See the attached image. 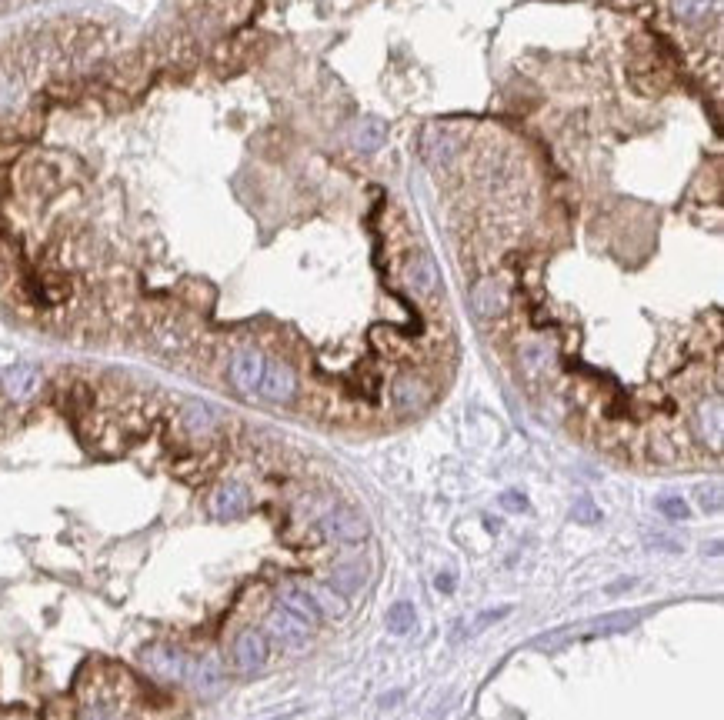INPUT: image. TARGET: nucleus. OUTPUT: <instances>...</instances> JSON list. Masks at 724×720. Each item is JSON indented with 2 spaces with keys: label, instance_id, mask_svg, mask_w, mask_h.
Instances as JSON below:
<instances>
[{
  "label": "nucleus",
  "instance_id": "f257e3e1",
  "mask_svg": "<svg viewBox=\"0 0 724 720\" xmlns=\"http://www.w3.org/2000/svg\"><path fill=\"white\" fill-rule=\"evenodd\" d=\"M141 664L151 677L167 680V684H187V674H191L194 660L184 654L181 647L171 644H151L141 650Z\"/></svg>",
  "mask_w": 724,
  "mask_h": 720
},
{
  "label": "nucleus",
  "instance_id": "f03ea898",
  "mask_svg": "<svg viewBox=\"0 0 724 720\" xmlns=\"http://www.w3.org/2000/svg\"><path fill=\"white\" fill-rule=\"evenodd\" d=\"M321 530H324L327 540L344 544V547H357V544L368 540V520L351 507H331L327 510V514L321 517Z\"/></svg>",
  "mask_w": 724,
  "mask_h": 720
},
{
  "label": "nucleus",
  "instance_id": "7ed1b4c3",
  "mask_svg": "<svg viewBox=\"0 0 724 720\" xmlns=\"http://www.w3.org/2000/svg\"><path fill=\"white\" fill-rule=\"evenodd\" d=\"M264 377V354L254 347H241L231 354V364H227V380L241 397H254L257 387H261Z\"/></svg>",
  "mask_w": 724,
  "mask_h": 720
},
{
  "label": "nucleus",
  "instance_id": "20e7f679",
  "mask_svg": "<svg viewBox=\"0 0 724 720\" xmlns=\"http://www.w3.org/2000/svg\"><path fill=\"white\" fill-rule=\"evenodd\" d=\"M257 394H261L264 400H271V404H291V400L297 397L294 367L287 364V360H264V377H261Z\"/></svg>",
  "mask_w": 724,
  "mask_h": 720
},
{
  "label": "nucleus",
  "instance_id": "39448f33",
  "mask_svg": "<svg viewBox=\"0 0 724 720\" xmlns=\"http://www.w3.org/2000/svg\"><path fill=\"white\" fill-rule=\"evenodd\" d=\"M511 304V294L504 287V280L498 277H481L478 284L471 287V310L478 320H498Z\"/></svg>",
  "mask_w": 724,
  "mask_h": 720
},
{
  "label": "nucleus",
  "instance_id": "423d86ee",
  "mask_svg": "<svg viewBox=\"0 0 724 720\" xmlns=\"http://www.w3.org/2000/svg\"><path fill=\"white\" fill-rule=\"evenodd\" d=\"M267 657H271V644H267V637L261 630H241V634L234 637L231 660L241 674H257V670H264Z\"/></svg>",
  "mask_w": 724,
  "mask_h": 720
},
{
  "label": "nucleus",
  "instance_id": "0eeeda50",
  "mask_svg": "<svg viewBox=\"0 0 724 720\" xmlns=\"http://www.w3.org/2000/svg\"><path fill=\"white\" fill-rule=\"evenodd\" d=\"M267 634H271L274 644H281L287 650H304L311 644V627H307L304 620H297L294 614H287L284 607L267 614Z\"/></svg>",
  "mask_w": 724,
  "mask_h": 720
},
{
  "label": "nucleus",
  "instance_id": "6e6552de",
  "mask_svg": "<svg viewBox=\"0 0 724 720\" xmlns=\"http://www.w3.org/2000/svg\"><path fill=\"white\" fill-rule=\"evenodd\" d=\"M391 400L401 414H421L431 404V387L424 384V377L418 374H401L391 384Z\"/></svg>",
  "mask_w": 724,
  "mask_h": 720
},
{
  "label": "nucleus",
  "instance_id": "1a4fd4ad",
  "mask_svg": "<svg viewBox=\"0 0 724 720\" xmlns=\"http://www.w3.org/2000/svg\"><path fill=\"white\" fill-rule=\"evenodd\" d=\"M404 280H408V287L414 290V294H421V297L438 294L441 274H438V264H434V257L424 254V250H418V254H414L408 264H404Z\"/></svg>",
  "mask_w": 724,
  "mask_h": 720
},
{
  "label": "nucleus",
  "instance_id": "9d476101",
  "mask_svg": "<svg viewBox=\"0 0 724 720\" xmlns=\"http://www.w3.org/2000/svg\"><path fill=\"white\" fill-rule=\"evenodd\" d=\"M247 507H251V490L244 484H221L211 497L214 517H221V520L241 517V514H247Z\"/></svg>",
  "mask_w": 724,
  "mask_h": 720
},
{
  "label": "nucleus",
  "instance_id": "9b49d317",
  "mask_svg": "<svg viewBox=\"0 0 724 720\" xmlns=\"http://www.w3.org/2000/svg\"><path fill=\"white\" fill-rule=\"evenodd\" d=\"M694 430L701 434L704 444H711V450H721V400L718 397H704L698 410H694Z\"/></svg>",
  "mask_w": 724,
  "mask_h": 720
},
{
  "label": "nucleus",
  "instance_id": "f8f14e48",
  "mask_svg": "<svg viewBox=\"0 0 724 720\" xmlns=\"http://www.w3.org/2000/svg\"><path fill=\"white\" fill-rule=\"evenodd\" d=\"M277 600H281V607L287 614H294L297 620H304L307 627L321 624V614H317L311 594H307V587H297V584H284L277 590Z\"/></svg>",
  "mask_w": 724,
  "mask_h": 720
},
{
  "label": "nucleus",
  "instance_id": "ddd939ff",
  "mask_svg": "<svg viewBox=\"0 0 724 720\" xmlns=\"http://www.w3.org/2000/svg\"><path fill=\"white\" fill-rule=\"evenodd\" d=\"M187 684H191L201 697H217L224 690V670L217 660H194L191 674H187Z\"/></svg>",
  "mask_w": 724,
  "mask_h": 720
},
{
  "label": "nucleus",
  "instance_id": "4468645a",
  "mask_svg": "<svg viewBox=\"0 0 724 720\" xmlns=\"http://www.w3.org/2000/svg\"><path fill=\"white\" fill-rule=\"evenodd\" d=\"M0 384H4V394L11 400H27L37 387H41V370L31 367V364H17V367L7 370Z\"/></svg>",
  "mask_w": 724,
  "mask_h": 720
},
{
  "label": "nucleus",
  "instance_id": "2eb2a0df",
  "mask_svg": "<svg viewBox=\"0 0 724 720\" xmlns=\"http://www.w3.org/2000/svg\"><path fill=\"white\" fill-rule=\"evenodd\" d=\"M384 140H388V130H384V120H378V117H361L351 127V144L361 150V154H374V150H381Z\"/></svg>",
  "mask_w": 724,
  "mask_h": 720
},
{
  "label": "nucleus",
  "instance_id": "dca6fc26",
  "mask_svg": "<svg viewBox=\"0 0 724 720\" xmlns=\"http://www.w3.org/2000/svg\"><path fill=\"white\" fill-rule=\"evenodd\" d=\"M181 420L184 427L191 430V434L204 437V434H214L217 424H221V417H217V410L211 404H204V400H191V404H184L181 410Z\"/></svg>",
  "mask_w": 724,
  "mask_h": 720
},
{
  "label": "nucleus",
  "instance_id": "f3484780",
  "mask_svg": "<svg viewBox=\"0 0 724 720\" xmlns=\"http://www.w3.org/2000/svg\"><path fill=\"white\" fill-rule=\"evenodd\" d=\"M364 584H368V564L364 560H347V564H337L331 570V587L337 594H357Z\"/></svg>",
  "mask_w": 724,
  "mask_h": 720
},
{
  "label": "nucleus",
  "instance_id": "a211bd4d",
  "mask_svg": "<svg viewBox=\"0 0 724 720\" xmlns=\"http://www.w3.org/2000/svg\"><path fill=\"white\" fill-rule=\"evenodd\" d=\"M307 594H311V600H314V607H317V614H321V620H344L347 604H344V597L334 594V587L311 584V587H307Z\"/></svg>",
  "mask_w": 724,
  "mask_h": 720
},
{
  "label": "nucleus",
  "instance_id": "6ab92c4d",
  "mask_svg": "<svg viewBox=\"0 0 724 720\" xmlns=\"http://www.w3.org/2000/svg\"><path fill=\"white\" fill-rule=\"evenodd\" d=\"M424 150H428V157L431 160H451L454 157V150H458V144H454V137L448 134V130H438V127H431L428 130V137H424Z\"/></svg>",
  "mask_w": 724,
  "mask_h": 720
},
{
  "label": "nucleus",
  "instance_id": "aec40b11",
  "mask_svg": "<svg viewBox=\"0 0 724 720\" xmlns=\"http://www.w3.org/2000/svg\"><path fill=\"white\" fill-rule=\"evenodd\" d=\"M714 10V0H674V14L681 20H704Z\"/></svg>",
  "mask_w": 724,
  "mask_h": 720
},
{
  "label": "nucleus",
  "instance_id": "412c9836",
  "mask_svg": "<svg viewBox=\"0 0 724 720\" xmlns=\"http://www.w3.org/2000/svg\"><path fill=\"white\" fill-rule=\"evenodd\" d=\"M414 627V607L411 604H394L391 614H388V630L394 634H408Z\"/></svg>",
  "mask_w": 724,
  "mask_h": 720
},
{
  "label": "nucleus",
  "instance_id": "4be33fe9",
  "mask_svg": "<svg viewBox=\"0 0 724 720\" xmlns=\"http://www.w3.org/2000/svg\"><path fill=\"white\" fill-rule=\"evenodd\" d=\"M41 720H77V707L67 697H54L51 704L44 707Z\"/></svg>",
  "mask_w": 724,
  "mask_h": 720
},
{
  "label": "nucleus",
  "instance_id": "5701e85b",
  "mask_svg": "<svg viewBox=\"0 0 724 720\" xmlns=\"http://www.w3.org/2000/svg\"><path fill=\"white\" fill-rule=\"evenodd\" d=\"M698 500H701V504L708 507V510H721V487H718V484H711V490L701 487V490H698Z\"/></svg>",
  "mask_w": 724,
  "mask_h": 720
},
{
  "label": "nucleus",
  "instance_id": "b1692460",
  "mask_svg": "<svg viewBox=\"0 0 724 720\" xmlns=\"http://www.w3.org/2000/svg\"><path fill=\"white\" fill-rule=\"evenodd\" d=\"M661 510H664V514H668L671 520L688 517V507H684V500H678V497H664V500H661Z\"/></svg>",
  "mask_w": 724,
  "mask_h": 720
},
{
  "label": "nucleus",
  "instance_id": "393cba45",
  "mask_svg": "<svg viewBox=\"0 0 724 720\" xmlns=\"http://www.w3.org/2000/svg\"><path fill=\"white\" fill-rule=\"evenodd\" d=\"M574 520H581V524H594V520H598V510H594L591 500H578V507H574Z\"/></svg>",
  "mask_w": 724,
  "mask_h": 720
},
{
  "label": "nucleus",
  "instance_id": "a878e982",
  "mask_svg": "<svg viewBox=\"0 0 724 720\" xmlns=\"http://www.w3.org/2000/svg\"><path fill=\"white\" fill-rule=\"evenodd\" d=\"M454 584V577L451 574H444V577H438V587H444V590H448Z\"/></svg>",
  "mask_w": 724,
  "mask_h": 720
}]
</instances>
